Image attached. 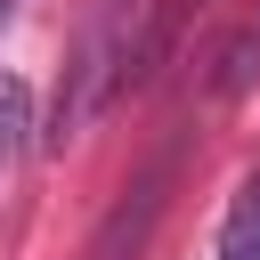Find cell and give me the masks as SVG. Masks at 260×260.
Instances as JSON below:
<instances>
[{
  "mask_svg": "<svg viewBox=\"0 0 260 260\" xmlns=\"http://www.w3.org/2000/svg\"><path fill=\"white\" fill-rule=\"evenodd\" d=\"M24 130H32V89H24L16 73H8V81H0V171L16 162V146H24Z\"/></svg>",
  "mask_w": 260,
  "mask_h": 260,
  "instance_id": "2",
  "label": "cell"
},
{
  "mask_svg": "<svg viewBox=\"0 0 260 260\" xmlns=\"http://www.w3.org/2000/svg\"><path fill=\"white\" fill-rule=\"evenodd\" d=\"M219 260H260V171H244V187L219 219Z\"/></svg>",
  "mask_w": 260,
  "mask_h": 260,
  "instance_id": "1",
  "label": "cell"
}]
</instances>
